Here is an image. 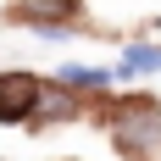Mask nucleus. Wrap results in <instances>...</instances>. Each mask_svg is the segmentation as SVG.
<instances>
[{
    "label": "nucleus",
    "instance_id": "2",
    "mask_svg": "<svg viewBox=\"0 0 161 161\" xmlns=\"http://www.w3.org/2000/svg\"><path fill=\"white\" fill-rule=\"evenodd\" d=\"M33 100H39V78L33 72H0V122L33 117Z\"/></svg>",
    "mask_w": 161,
    "mask_h": 161
},
{
    "label": "nucleus",
    "instance_id": "4",
    "mask_svg": "<svg viewBox=\"0 0 161 161\" xmlns=\"http://www.w3.org/2000/svg\"><path fill=\"white\" fill-rule=\"evenodd\" d=\"M56 83H61L67 95H78V89H106V83H111V72H100V67H61V72H56Z\"/></svg>",
    "mask_w": 161,
    "mask_h": 161
},
{
    "label": "nucleus",
    "instance_id": "6",
    "mask_svg": "<svg viewBox=\"0 0 161 161\" xmlns=\"http://www.w3.org/2000/svg\"><path fill=\"white\" fill-rule=\"evenodd\" d=\"M33 111H45L50 122H61V117H72V111H78V100L67 95L61 83H56V89H45V83H39V100H33Z\"/></svg>",
    "mask_w": 161,
    "mask_h": 161
},
{
    "label": "nucleus",
    "instance_id": "5",
    "mask_svg": "<svg viewBox=\"0 0 161 161\" xmlns=\"http://www.w3.org/2000/svg\"><path fill=\"white\" fill-rule=\"evenodd\" d=\"M122 72H128V78L161 72V45H128V50H122Z\"/></svg>",
    "mask_w": 161,
    "mask_h": 161
},
{
    "label": "nucleus",
    "instance_id": "3",
    "mask_svg": "<svg viewBox=\"0 0 161 161\" xmlns=\"http://www.w3.org/2000/svg\"><path fill=\"white\" fill-rule=\"evenodd\" d=\"M17 11L39 28H67V17H78V0H17Z\"/></svg>",
    "mask_w": 161,
    "mask_h": 161
},
{
    "label": "nucleus",
    "instance_id": "7",
    "mask_svg": "<svg viewBox=\"0 0 161 161\" xmlns=\"http://www.w3.org/2000/svg\"><path fill=\"white\" fill-rule=\"evenodd\" d=\"M156 28H161V17H156Z\"/></svg>",
    "mask_w": 161,
    "mask_h": 161
},
{
    "label": "nucleus",
    "instance_id": "1",
    "mask_svg": "<svg viewBox=\"0 0 161 161\" xmlns=\"http://www.w3.org/2000/svg\"><path fill=\"white\" fill-rule=\"evenodd\" d=\"M117 145L128 161H161V106L156 100H128L111 122Z\"/></svg>",
    "mask_w": 161,
    "mask_h": 161
}]
</instances>
